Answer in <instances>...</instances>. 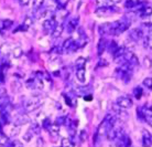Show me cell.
Masks as SVG:
<instances>
[{
    "mask_svg": "<svg viewBox=\"0 0 152 147\" xmlns=\"http://www.w3.org/2000/svg\"><path fill=\"white\" fill-rule=\"evenodd\" d=\"M119 11V9L114 7H98L95 10V15L98 17H109V16L117 13Z\"/></svg>",
    "mask_w": 152,
    "mask_h": 147,
    "instance_id": "6da1fadb",
    "label": "cell"
},
{
    "mask_svg": "<svg viewBox=\"0 0 152 147\" xmlns=\"http://www.w3.org/2000/svg\"><path fill=\"white\" fill-rule=\"evenodd\" d=\"M56 24H57V21L54 17H52L51 19L44 20V22H43V30H44V33H46V34L52 33V31L54 30V28H55Z\"/></svg>",
    "mask_w": 152,
    "mask_h": 147,
    "instance_id": "7a4b0ae2",
    "label": "cell"
},
{
    "mask_svg": "<svg viewBox=\"0 0 152 147\" xmlns=\"http://www.w3.org/2000/svg\"><path fill=\"white\" fill-rule=\"evenodd\" d=\"M99 32L100 34H109V35H113V23L106 22L103 23L99 26Z\"/></svg>",
    "mask_w": 152,
    "mask_h": 147,
    "instance_id": "3957f363",
    "label": "cell"
},
{
    "mask_svg": "<svg viewBox=\"0 0 152 147\" xmlns=\"http://www.w3.org/2000/svg\"><path fill=\"white\" fill-rule=\"evenodd\" d=\"M130 38L134 40V41H139L141 39L143 38V31L141 30L140 28H134L132 30L130 31Z\"/></svg>",
    "mask_w": 152,
    "mask_h": 147,
    "instance_id": "277c9868",
    "label": "cell"
},
{
    "mask_svg": "<svg viewBox=\"0 0 152 147\" xmlns=\"http://www.w3.org/2000/svg\"><path fill=\"white\" fill-rule=\"evenodd\" d=\"M78 20H80V18H78V17H75V18H73V19H71L69 21V23H67V31H69V33H72L73 31L77 28Z\"/></svg>",
    "mask_w": 152,
    "mask_h": 147,
    "instance_id": "5b68a950",
    "label": "cell"
},
{
    "mask_svg": "<svg viewBox=\"0 0 152 147\" xmlns=\"http://www.w3.org/2000/svg\"><path fill=\"white\" fill-rule=\"evenodd\" d=\"M118 105L119 106H121V107H129V106L132 105V102H131V100L128 98H118Z\"/></svg>",
    "mask_w": 152,
    "mask_h": 147,
    "instance_id": "8992f818",
    "label": "cell"
},
{
    "mask_svg": "<svg viewBox=\"0 0 152 147\" xmlns=\"http://www.w3.org/2000/svg\"><path fill=\"white\" fill-rule=\"evenodd\" d=\"M63 30H64V26L62 24V23H57L56 26H55V28H54V30L52 31V35H53L54 38H58L60 35L62 34V32H63Z\"/></svg>",
    "mask_w": 152,
    "mask_h": 147,
    "instance_id": "52a82bcc",
    "label": "cell"
},
{
    "mask_svg": "<svg viewBox=\"0 0 152 147\" xmlns=\"http://www.w3.org/2000/svg\"><path fill=\"white\" fill-rule=\"evenodd\" d=\"M140 4V0H126L125 8L126 9H134Z\"/></svg>",
    "mask_w": 152,
    "mask_h": 147,
    "instance_id": "ba28073f",
    "label": "cell"
},
{
    "mask_svg": "<svg viewBox=\"0 0 152 147\" xmlns=\"http://www.w3.org/2000/svg\"><path fill=\"white\" fill-rule=\"evenodd\" d=\"M96 4L98 7H114L115 6L111 0H96Z\"/></svg>",
    "mask_w": 152,
    "mask_h": 147,
    "instance_id": "9c48e42d",
    "label": "cell"
},
{
    "mask_svg": "<svg viewBox=\"0 0 152 147\" xmlns=\"http://www.w3.org/2000/svg\"><path fill=\"white\" fill-rule=\"evenodd\" d=\"M105 49H106V40H105L104 38H100V40H99V42H98V45H97V50H98L99 55L103 54Z\"/></svg>",
    "mask_w": 152,
    "mask_h": 147,
    "instance_id": "30bf717a",
    "label": "cell"
},
{
    "mask_svg": "<svg viewBox=\"0 0 152 147\" xmlns=\"http://www.w3.org/2000/svg\"><path fill=\"white\" fill-rule=\"evenodd\" d=\"M85 68H82V69H77V72H76V76H77V79L80 80V82H85Z\"/></svg>",
    "mask_w": 152,
    "mask_h": 147,
    "instance_id": "8fae6325",
    "label": "cell"
},
{
    "mask_svg": "<svg viewBox=\"0 0 152 147\" xmlns=\"http://www.w3.org/2000/svg\"><path fill=\"white\" fill-rule=\"evenodd\" d=\"M40 104H41V101H39V100L34 98V100H32V101H29V103H28V107H29V109H35V107H38Z\"/></svg>",
    "mask_w": 152,
    "mask_h": 147,
    "instance_id": "7c38bea8",
    "label": "cell"
},
{
    "mask_svg": "<svg viewBox=\"0 0 152 147\" xmlns=\"http://www.w3.org/2000/svg\"><path fill=\"white\" fill-rule=\"evenodd\" d=\"M43 2L44 0H34V4H33V10H38L40 8L43 7Z\"/></svg>",
    "mask_w": 152,
    "mask_h": 147,
    "instance_id": "4fadbf2b",
    "label": "cell"
},
{
    "mask_svg": "<svg viewBox=\"0 0 152 147\" xmlns=\"http://www.w3.org/2000/svg\"><path fill=\"white\" fill-rule=\"evenodd\" d=\"M2 24H4V30H8L10 27L13 24V22H12V20H9V19H7V20H2Z\"/></svg>",
    "mask_w": 152,
    "mask_h": 147,
    "instance_id": "5bb4252c",
    "label": "cell"
},
{
    "mask_svg": "<svg viewBox=\"0 0 152 147\" xmlns=\"http://www.w3.org/2000/svg\"><path fill=\"white\" fill-rule=\"evenodd\" d=\"M133 94H134V96H136V98H138V100H139V98H141V95H142V89H141V87H136V89H134V90H133Z\"/></svg>",
    "mask_w": 152,
    "mask_h": 147,
    "instance_id": "9a60e30c",
    "label": "cell"
},
{
    "mask_svg": "<svg viewBox=\"0 0 152 147\" xmlns=\"http://www.w3.org/2000/svg\"><path fill=\"white\" fill-rule=\"evenodd\" d=\"M109 48H110V49H109L110 53H113V54H114V53L116 52V50L118 49V45H117V43H116L115 41H111L110 42V45H109Z\"/></svg>",
    "mask_w": 152,
    "mask_h": 147,
    "instance_id": "2e32d148",
    "label": "cell"
},
{
    "mask_svg": "<svg viewBox=\"0 0 152 147\" xmlns=\"http://www.w3.org/2000/svg\"><path fill=\"white\" fill-rule=\"evenodd\" d=\"M150 47H151V35H149L147 38L145 39V49H150Z\"/></svg>",
    "mask_w": 152,
    "mask_h": 147,
    "instance_id": "e0dca14e",
    "label": "cell"
},
{
    "mask_svg": "<svg viewBox=\"0 0 152 147\" xmlns=\"http://www.w3.org/2000/svg\"><path fill=\"white\" fill-rule=\"evenodd\" d=\"M32 21L33 20L31 19L30 17H26V19H24V22H23V24L26 27H28V28H30V26L32 24Z\"/></svg>",
    "mask_w": 152,
    "mask_h": 147,
    "instance_id": "ac0fdd59",
    "label": "cell"
},
{
    "mask_svg": "<svg viewBox=\"0 0 152 147\" xmlns=\"http://www.w3.org/2000/svg\"><path fill=\"white\" fill-rule=\"evenodd\" d=\"M143 83H145V86H148L149 89H150V87H151V79H150V78H148V79H145Z\"/></svg>",
    "mask_w": 152,
    "mask_h": 147,
    "instance_id": "d6986e66",
    "label": "cell"
},
{
    "mask_svg": "<svg viewBox=\"0 0 152 147\" xmlns=\"http://www.w3.org/2000/svg\"><path fill=\"white\" fill-rule=\"evenodd\" d=\"M19 2L21 6H28L29 2H30V0H19Z\"/></svg>",
    "mask_w": 152,
    "mask_h": 147,
    "instance_id": "ffe728a7",
    "label": "cell"
},
{
    "mask_svg": "<svg viewBox=\"0 0 152 147\" xmlns=\"http://www.w3.org/2000/svg\"><path fill=\"white\" fill-rule=\"evenodd\" d=\"M111 1H113V2H114V4H117V2H120V1H121V0H111Z\"/></svg>",
    "mask_w": 152,
    "mask_h": 147,
    "instance_id": "44dd1931",
    "label": "cell"
},
{
    "mask_svg": "<svg viewBox=\"0 0 152 147\" xmlns=\"http://www.w3.org/2000/svg\"><path fill=\"white\" fill-rule=\"evenodd\" d=\"M54 2H56V4H60V1H61V0H53Z\"/></svg>",
    "mask_w": 152,
    "mask_h": 147,
    "instance_id": "7402d4cb",
    "label": "cell"
}]
</instances>
